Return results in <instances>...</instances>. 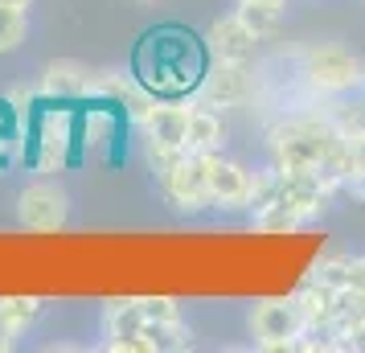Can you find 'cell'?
<instances>
[{
  "instance_id": "cell-1",
  "label": "cell",
  "mask_w": 365,
  "mask_h": 353,
  "mask_svg": "<svg viewBox=\"0 0 365 353\" xmlns=\"http://www.w3.org/2000/svg\"><path fill=\"white\" fill-rule=\"evenodd\" d=\"M201 74H205V58H201L197 37L181 34V29L148 34L144 46L135 50V78L160 99H177L185 91L201 86Z\"/></svg>"
},
{
  "instance_id": "cell-2",
  "label": "cell",
  "mask_w": 365,
  "mask_h": 353,
  "mask_svg": "<svg viewBox=\"0 0 365 353\" xmlns=\"http://www.w3.org/2000/svg\"><path fill=\"white\" fill-rule=\"evenodd\" d=\"M341 148V128L324 119H287L271 132V168L279 173H324Z\"/></svg>"
},
{
  "instance_id": "cell-3",
  "label": "cell",
  "mask_w": 365,
  "mask_h": 353,
  "mask_svg": "<svg viewBox=\"0 0 365 353\" xmlns=\"http://www.w3.org/2000/svg\"><path fill=\"white\" fill-rule=\"evenodd\" d=\"M304 83L320 91V95H345L365 83V66L345 50V46H312L304 53Z\"/></svg>"
},
{
  "instance_id": "cell-4",
  "label": "cell",
  "mask_w": 365,
  "mask_h": 353,
  "mask_svg": "<svg viewBox=\"0 0 365 353\" xmlns=\"http://www.w3.org/2000/svg\"><path fill=\"white\" fill-rule=\"evenodd\" d=\"M250 329H255V337L267 353L299 349V337L308 333L296 300H259L255 312H250Z\"/></svg>"
},
{
  "instance_id": "cell-5",
  "label": "cell",
  "mask_w": 365,
  "mask_h": 353,
  "mask_svg": "<svg viewBox=\"0 0 365 353\" xmlns=\"http://www.w3.org/2000/svg\"><path fill=\"white\" fill-rule=\"evenodd\" d=\"M205 160V185H210V205L217 210H250V185L255 173L222 152H201Z\"/></svg>"
},
{
  "instance_id": "cell-6",
  "label": "cell",
  "mask_w": 365,
  "mask_h": 353,
  "mask_svg": "<svg viewBox=\"0 0 365 353\" xmlns=\"http://www.w3.org/2000/svg\"><path fill=\"white\" fill-rule=\"evenodd\" d=\"M156 185L168 198V205L181 210V214H201L210 205V185H205V160H201V152H189L177 168L160 173Z\"/></svg>"
},
{
  "instance_id": "cell-7",
  "label": "cell",
  "mask_w": 365,
  "mask_h": 353,
  "mask_svg": "<svg viewBox=\"0 0 365 353\" xmlns=\"http://www.w3.org/2000/svg\"><path fill=\"white\" fill-rule=\"evenodd\" d=\"M17 218L25 230H37V235H50V230H62L70 218V198L50 181H37L17 198Z\"/></svg>"
},
{
  "instance_id": "cell-8",
  "label": "cell",
  "mask_w": 365,
  "mask_h": 353,
  "mask_svg": "<svg viewBox=\"0 0 365 353\" xmlns=\"http://www.w3.org/2000/svg\"><path fill=\"white\" fill-rule=\"evenodd\" d=\"M250 99V70L247 62H222L201 74V103L210 107H238Z\"/></svg>"
},
{
  "instance_id": "cell-9",
  "label": "cell",
  "mask_w": 365,
  "mask_h": 353,
  "mask_svg": "<svg viewBox=\"0 0 365 353\" xmlns=\"http://www.w3.org/2000/svg\"><path fill=\"white\" fill-rule=\"evenodd\" d=\"M210 46H214V53L222 62H250L259 37L238 21V13H230V17H217L214 25H210Z\"/></svg>"
},
{
  "instance_id": "cell-10",
  "label": "cell",
  "mask_w": 365,
  "mask_h": 353,
  "mask_svg": "<svg viewBox=\"0 0 365 353\" xmlns=\"http://www.w3.org/2000/svg\"><path fill=\"white\" fill-rule=\"evenodd\" d=\"M144 132L152 144H168V148H189L185 135H189V107L177 103H156L144 119Z\"/></svg>"
},
{
  "instance_id": "cell-11",
  "label": "cell",
  "mask_w": 365,
  "mask_h": 353,
  "mask_svg": "<svg viewBox=\"0 0 365 353\" xmlns=\"http://www.w3.org/2000/svg\"><path fill=\"white\" fill-rule=\"evenodd\" d=\"M222 140H226V123L217 116V107H210V103L189 107V135H185L189 152H217Z\"/></svg>"
},
{
  "instance_id": "cell-12",
  "label": "cell",
  "mask_w": 365,
  "mask_h": 353,
  "mask_svg": "<svg viewBox=\"0 0 365 353\" xmlns=\"http://www.w3.org/2000/svg\"><path fill=\"white\" fill-rule=\"evenodd\" d=\"M86 86H91L86 70L78 62H70V58L50 62L46 74H41V95L46 99H78V95H86Z\"/></svg>"
},
{
  "instance_id": "cell-13",
  "label": "cell",
  "mask_w": 365,
  "mask_h": 353,
  "mask_svg": "<svg viewBox=\"0 0 365 353\" xmlns=\"http://www.w3.org/2000/svg\"><path fill=\"white\" fill-rule=\"evenodd\" d=\"M238 21L247 25L250 34L267 41V37H275L283 29V4H263V0H238Z\"/></svg>"
},
{
  "instance_id": "cell-14",
  "label": "cell",
  "mask_w": 365,
  "mask_h": 353,
  "mask_svg": "<svg viewBox=\"0 0 365 353\" xmlns=\"http://www.w3.org/2000/svg\"><path fill=\"white\" fill-rule=\"evenodd\" d=\"M66 144H70L66 119L50 116V119H46V128H41V156H37V165L46 168V173L62 168V160H66Z\"/></svg>"
},
{
  "instance_id": "cell-15",
  "label": "cell",
  "mask_w": 365,
  "mask_h": 353,
  "mask_svg": "<svg viewBox=\"0 0 365 353\" xmlns=\"http://www.w3.org/2000/svg\"><path fill=\"white\" fill-rule=\"evenodd\" d=\"M103 329H107V337H135L144 329V308H140V300H115L103 312Z\"/></svg>"
},
{
  "instance_id": "cell-16",
  "label": "cell",
  "mask_w": 365,
  "mask_h": 353,
  "mask_svg": "<svg viewBox=\"0 0 365 353\" xmlns=\"http://www.w3.org/2000/svg\"><path fill=\"white\" fill-rule=\"evenodd\" d=\"M25 34H29V13L13 9V4H0V53L21 50Z\"/></svg>"
},
{
  "instance_id": "cell-17",
  "label": "cell",
  "mask_w": 365,
  "mask_h": 353,
  "mask_svg": "<svg viewBox=\"0 0 365 353\" xmlns=\"http://www.w3.org/2000/svg\"><path fill=\"white\" fill-rule=\"evenodd\" d=\"M37 317H41V300L37 296H4L0 300V320L13 324L17 333H25Z\"/></svg>"
},
{
  "instance_id": "cell-18",
  "label": "cell",
  "mask_w": 365,
  "mask_h": 353,
  "mask_svg": "<svg viewBox=\"0 0 365 353\" xmlns=\"http://www.w3.org/2000/svg\"><path fill=\"white\" fill-rule=\"evenodd\" d=\"M255 226H259V230H299L304 218H299L296 210H287L283 202H271V205H263V210H255Z\"/></svg>"
},
{
  "instance_id": "cell-19",
  "label": "cell",
  "mask_w": 365,
  "mask_h": 353,
  "mask_svg": "<svg viewBox=\"0 0 365 353\" xmlns=\"http://www.w3.org/2000/svg\"><path fill=\"white\" fill-rule=\"evenodd\" d=\"M140 308H144V317L148 320H181V304L168 300V296H144Z\"/></svg>"
},
{
  "instance_id": "cell-20",
  "label": "cell",
  "mask_w": 365,
  "mask_h": 353,
  "mask_svg": "<svg viewBox=\"0 0 365 353\" xmlns=\"http://www.w3.org/2000/svg\"><path fill=\"white\" fill-rule=\"evenodd\" d=\"M13 341H17V329L0 320V353H9V349H13Z\"/></svg>"
},
{
  "instance_id": "cell-21",
  "label": "cell",
  "mask_w": 365,
  "mask_h": 353,
  "mask_svg": "<svg viewBox=\"0 0 365 353\" xmlns=\"http://www.w3.org/2000/svg\"><path fill=\"white\" fill-rule=\"evenodd\" d=\"M349 284L365 287V255H361V259H353V275H349Z\"/></svg>"
},
{
  "instance_id": "cell-22",
  "label": "cell",
  "mask_w": 365,
  "mask_h": 353,
  "mask_svg": "<svg viewBox=\"0 0 365 353\" xmlns=\"http://www.w3.org/2000/svg\"><path fill=\"white\" fill-rule=\"evenodd\" d=\"M0 4H13V9H25V13H29V4H34V0H0Z\"/></svg>"
},
{
  "instance_id": "cell-23",
  "label": "cell",
  "mask_w": 365,
  "mask_h": 353,
  "mask_svg": "<svg viewBox=\"0 0 365 353\" xmlns=\"http://www.w3.org/2000/svg\"><path fill=\"white\" fill-rule=\"evenodd\" d=\"M263 4H287V0H263Z\"/></svg>"
},
{
  "instance_id": "cell-24",
  "label": "cell",
  "mask_w": 365,
  "mask_h": 353,
  "mask_svg": "<svg viewBox=\"0 0 365 353\" xmlns=\"http://www.w3.org/2000/svg\"><path fill=\"white\" fill-rule=\"evenodd\" d=\"M135 4H152V0H135Z\"/></svg>"
}]
</instances>
